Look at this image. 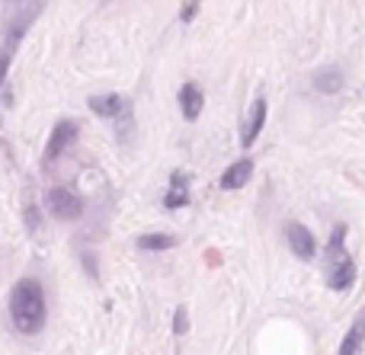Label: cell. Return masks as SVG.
<instances>
[{
    "instance_id": "1",
    "label": "cell",
    "mask_w": 365,
    "mask_h": 355,
    "mask_svg": "<svg viewBox=\"0 0 365 355\" xmlns=\"http://www.w3.org/2000/svg\"><path fill=\"white\" fill-rule=\"evenodd\" d=\"M10 320L19 333L36 337L45 327V292L36 279H19L10 288Z\"/></svg>"
},
{
    "instance_id": "2",
    "label": "cell",
    "mask_w": 365,
    "mask_h": 355,
    "mask_svg": "<svg viewBox=\"0 0 365 355\" xmlns=\"http://www.w3.org/2000/svg\"><path fill=\"white\" fill-rule=\"evenodd\" d=\"M343 240H346V224H336L334 234H330V243H327V285L334 288V292H346L356 282V263H353V256L346 253Z\"/></svg>"
},
{
    "instance_id": "3",
    "label": "cell",
    "mask_w": 365,
    "mask_h": 355,
    "mask_svg": "<svg viewBox=\"0 0 365 355\" xmlns=\"http://www.w3.org/2000/svg\"><path fill=\"white\" fill-rule=\"evenodd\" d=\"M45 208H48V215L55 218V221H77V218L83 215V202L68 189H48Z\"/></svg>"
},
{
    "instance_id": "4",
    "label": "cell",
    "mask_w": 365,
    "mask_h": 355,
    "mask_svg": "<svg viewBox=\"0 0 365 355\" xmlns=\"http://www.w3.org/2000/svg\"><path fill=\"white\" fill-rule=\"evenodd\" d=\"M285 237H289V247H292V253H295L298 260H314L317 243H314V234H311L304 224L292 221L289 228H285Z\"/></svg>"
},
{
    "instance_id": "5",
    "label": "cell",
    "mask_w": 365,
    "mask_h": 355,
    "mask_svg": "<svg viewBox=\"0 0 365 355\" xmlns=\"http://www.w3.org/2000/svg\"><path fill=\"white\" fill-rule=\"evenodd\" d=\"M74 138H77V122L61 119L55 128H51V134H48V144H45V160H58L64 147L74 144Z\"/></svg>"
},
{
    "instance_id": "6",
    "label": "cell",
    "mask_w": 365,
    "mask_h": 355,
    "mask_svg": "<svg viewBox=\"0 0 365 355\" xmlns=\"http://www.w3.org/2000/svg\"><path fill=\"white\" fill-rule=\"evenodd\" d=\"M266 100L259 96V100H253V106H250V115H247V122H244V128H240V144L244 147H253V141L259 138V132H263V125H266Z\"/></svg>"
},
{
    "instance_id": "7",
    "label": "cell",
    "mask_w": 365,
    "mask_h": 355,
    "mask_svg": "<svg viewBox=\"0 0 365 355\" xmlns=\"http://www.w3.org/2000/svg\"><path fill=\"white\" fill-rule=\"evenodd\" d=\"M177 100H180L182 119H186V122H195V119L202 115V106H205V96H202V90L195 87V83H182Z\"/></svg>"
},
{
    "instance_id": "8",
    "label": "cell",
    "mask_w": 365,
    "mask_h": 355,
    "mask_svg": "<svg viewBox=\"0 0 365 355\" xmlns=\"http://www.w3.org/2000/svg\"><path fill=\"white\" fill-rule=\"evenodd\" d=\"M250 173H253V160H250V157H244V160H237V164H231V166L225 170V176H221V189L234 192V189H240V186H247Z\"/></svg>"
},
{
    "instance_id": "9",
    "label": "cell",
    "mask_w": 365,
    "mask_h": 355,
    "mask_svg": "<svg viewBox=\"0 0 365 355\" xmlns=\"http://www.w3.org/2000/svg\"><path fill=\"white\" fill-rule=\"evenodd\" d=\"M314 87L317 93L324 96H334L343 90V70L340 68H317L314 70Z\"/></svg>"
},
{
    "instance_id": "10",
    "label": "cell",
    "mask_w": 365,
    "mask_h": 355,
    "mask_svg": "<svg viewBox=\"0 0 365 355\" xmlns=\"http://www.w3.org/2000/svg\"><path fill=\"white\" fill-rule=\"evenodd\" d=\"M87 106H90V112L103 115V119H115V115L122 112V106H125V102H122L119 93H106V96H90Z\"/></svg>"
},
{
    "instance_id": "11",
    "label": "cell",
    "mask_w": 365,
    "mask_h": 355,
    "mask_svg": "<svg viewBox=\"0 0 365 355\" xmlns=\"http://www.w3.org/2000/svg\"><path fill=\"white\" fill-rule=\"evenodd\" d=\"M362 343H365V311L353 320V327L346 330V337H343V343H340V355H359Z\"/></svg>"
},
{
    "instance_id": "12",
    "label": "cell",
    "mask_w": 365,
    "mask_h": 355,
    "mask_svg": "<svg viewBox=\"0 0 365 355\" xmlns=\"http://www.w3.org/2000/svg\"><path fill=\"white\" fill-rule=\"evenodd\" d=\"M186 202H189V179L182 176V173H173L170 176V192H167L164 205L167 208H182Z\"/></svg>"
},
{
    "instance_id": "13",
    "label": "cell",
    "mask_w": 365,
    "mask_h": 355,
    "mask_svg": "<svg viewBox=\"0 0 365 355\" xmlns=\"http://www.w3.org/2000/svg\"><path fill=\"white\" fill-rule=\"evenodd\" d=\"M135 243H138V250H151V253H160V250L177 247V237H173V234H141Z\"/></svg>"
},
{
    "instance_id": "14",
    "label": "cell",
    "mask_w": 365,
    "mask_h": 355,
    "mask_svg": "<svg viewBox=\"0 0 365 355\" xmlns=\"http://www.w3.org/2000/svg\"><path fill=\"white\" fill-rule=\"evenodd\" d=\"M13 48H16V45H13V42H6V48L0 51V87H4V80H6V70H10V61H13Z\"/></svg>"
},
{
    "instance_id": "15",
    "label": "cell",
    "mask_w": 365,
    "mask_h": 355,
    "mask_svg": "<svg viewBox=\"0 0 365 355\" xmlns=\"http://www.w3.org/2000/svg\"><path fill=\"white\" fill-rule=\"evenodd\" d=\"M189 330V317H186V307H177V314H173V333L182 337V333Z\"/></svg>"
},
{
    "instance_id": "16",
    "label": "cell",
    "mask_w": 365,
    "mask_h": 355,
    "mask_svg": "<svg viewBox=\"0 0 365 355\" xmlns=\"http://www.w3.org/2000/svg\"><path fill=\"white\" fill-rule=\"evenodd\" d=\"M195 6H199V0H189V4L182 6V13H180V19H182V23H189V19L195 16Z\"/></svg>"
}]
</instances>
